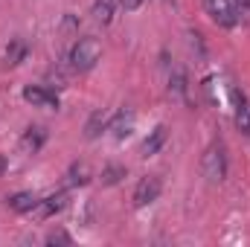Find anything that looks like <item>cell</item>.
<instances>
[{
  "mask_svg": "<svg viewBox=\"0 0 250 247\" xmlns=\"http://www.w3.org/2000/svg\"><path fill=\"white\" fill-rule=\"evenodd\" d=\"M64 204H67V195L59 192V195H50V198L38 201V204L32 206V212H35L38 218H50V215H56L59 209H64Z\"/></svg>",
  "mask_w": 250,
  "mask_h": 247,
  "instance_id": "8992f818",
  "label": "cell"
},
{
  "mask_svg": "<svg viewBox=\"0 0 250 247\" xmlns=\"http://www.w3.org/2000/svg\"><path fill=\"white\" fill-rule=\"evenodd\" d=\"M160 178H154V175H148V178H143L137 189H134V204L137 206H146V204H151V201H157V195H160Z\"/></svg>",
  "mask_w": 250,
  "mask_h": 247,
  "instance_id": "277c9868",
  "label": "cell"
},
{
  "mask_svg": "<svg viewBox=\"0 0 250 247\" xmlns=\"http://www.w3.org/2000/svg\"><path fill=\"white\" fill-rule=\"evenodd\" d=\"M0 169H3V160H0Z\"/></svg>",
  "mask_w": 250,
  "mask_h": 247,
  "instance_id": "44dd1931",
  "label": "cell"
},
{
  "mask_svg": "<svg viewBox=\"0 0 250 247\" xmlns=\"http://www.w3.org/2000/svg\"><path fill=\"white\" fill-rule=\"evenodd\" d=\"M23 99H26L32 108L59 111V96H56V93H50L47 87H26V90H23Z\"/></svg>",
  "mask_w": 250,
  "mask_h": 247,
  "instance_id": "5b68a950",
  "label": "cell"
},
{
  "mask_svg": "<svg viewBox=\"0 0 250 247\" xmlns=\"http://www.w3.org/2000/svg\"><path fill=\"white\" fill-rule=\"evenodd\" d=\"M108 128H111V134H114L117 140H125V137L131 134V128H134V114H131V111H120V114L111 120Z\"/></svg>",
  "mask_w": 250,
  "mask_h": 247,
  "instance_id": "52a82bcc",
  "label": "cell"
},
{
  "mask_svg": "<svg viewBox=\"0 0 250 247\" xmlns=\"http://www.w3.org/2000/svg\"><path fill=\"white\" fill-rule=\"evenodd\" d=\"M102 128H105V117H102V111H96V114L87 120V125H84V137H87V140H96V137L102 134Z\"/></svg>",
  "mask_w": 250,
  "mask_h": 247,
  "instance_id": "9a60e30c",
  "label": "cell"
},
{
  "mask_svg": "<svg viewBox=\"0 0 250 247\" xmlns=\"http://www.w3.org/2000/svg\"><path fill=\"white\" fill-rule=\"evenodd\" d=\"M236 6H239L242 15H250V0H236Z\"/></svg>",
  "mask_w": 250,
  "mask_h": 247,
  "instance_id": "ffe728a7",
  "label": "cell"
},
{
  "mask_svg": "<svg viewBox=\"0 0 250 247\" xmlns=\"http://www.w3.org/2000/svg\"><path fill=\"white\" fill-rule=\"evenodd\" d=\"M143 3H146V0H123V9L125 12H134V9H140Z\"/></svg>",
  "mask_w": 250,
  "mask_h": 247,
  "instance_id": "d6986e66",
  "label": "cell"
},
{
  "mask_svg": "<svg viewBox=\"0 0 250 247\" xmlns=\"http://www.w3.org/2000/svg\"><path fill=\"white\" fill-rule=\"evenodd\" d=\"M102 59V47L96 38H79L70 50V64L73 70H90L96 67V62Z\"/></svg>",
  "mask_w": 250,
  "mask_h": 247,
  "instance_id": "6da1fadb",
  "label": "cell"
},
{
  "mask_svg": "<svg viewBox=\"0 0 250 247\" xmlns=\"http://www.w3.org/2000/svg\"><path fill=\"white\" fill-rule=\"evenodd\" d=\"M23 59H26V44H23L21 38H15V41L6 47V62L9 64H21Z\"/></svg>",
  "mask_w": 250,
  "mask_h": 247,
  "instance_id": "7c38bea8",
  "label": "cell"
},
{
  "mask_svg": "<svg viewBox=\"0 0 250 247\" xmlns=\"http://www.w3.org/2000/svg\"><path fill=\"white\" fill-rule=\"evenodd\" d=\"M201 169H204V178H207L209 184H221V181L227 178V154H224V148H221V145L207 148Z\"/></svg>",
  "mask_w": 250,
  "mask_h": 247,
  "instance_id": "7a4b0ae2",
  "label": "cell"
},
{
  "mask_svg": "<svg viewBox=\"0 0 250 247\" xmlns=\"http://www.w3.org/2000/svg\"><path fill=\"white\" fill-rule=\"evenodd\" d=\"M47 245H70V236L64 230H56V233L47 236Z\"/></svg>",
  "mask_w": 250,
  "mask_h": 247,
  "instance_id": "ac0fdd59",
  "label": "cell"
},
{
  "mask_svg": "<svg viewBox=\"0 0 250 247\" xmlns=\"http://www.w3.org/2000/svg\"><path fill=\"white\" fill-rule=\"evenodd\" d=\"M93 18L99 23H111V18H114V0H96L93 3Z\"/></svg>",
  "mask_w": 250,
  "mask_h": 247,
  "instance_id": "8fae6325",
  "label": "cell"
},
{
  "mask_svg": "<svg viewBox=\"0 0 250 247\" xmlns=\"http://www.w3.org/2000/svg\"><path fill=\"white\" fill-rule=\"evenodd\" d=\"M169 93H172L175 99H184V96H187V73H184V70H178V73L172 76V82H169Z\"/></svg>",
  "mask_w": 250,
  "mask_h": 247,
  "instance_id": "5bb4252c",
  "label": "cell"
},
{
  "mask_svg": "<svg viewBox=\"0 0 250 247\" xmlns=\"http://www.w3.org/2000/svg\"><path fill=\"white\" fill-rule=\"evenodd\" d=\"M90 181V169H87V163H76L73 169H70V184L73 186H84Z\"/></svg>",
  "mask_w": 250,
  "mask_h": 247,
  "instance_id": "2e32d148",
  "label": "cell"
},
{
  "mask_svg": "<svg viewBox=\"0 0 250 247\" xmlns=\"http://www.w3.org/2000/svg\"><path fill=\"white\" fill-rule=\"evenodd\" d=\"M6 204H9V209H15V212H32V206L38 204V198H35L32 192H18V195H12Z\"/></svg>",
  "mask_w": 250,
  "mask_h": 247,
  "instance_id": "9c48e42d",
  "label": "cell"
},
{
  "mask_svg": "<svg viewBox=\"0 0 250 247\" xmlns=\"http://www.w3.org/2000/svg\"><path fill=\"white\" fill-rule=\"evenodd\" d=\"M236 128L242 131V134H250V102H239V108H236Z\"/></svg>",
  "mask_w": 250,
  "mask_h": 247,
  "instance_id": "4fadbf2b",
  "label": "cell"
},
{
  "mask_svg": "<svg viewBox=\"0 0 250 247\" xmlns=\"http://www.w3.org/2000/svg\"><path fill=\"white\" fill-rule=\"evenodd\" d=\"M163 143H166V125H157V128L146 137V143H143V157L157 154V151L163 148Z\"/></svg>",
  "mask_w": 250,
  "mask_h": 247,
  "instance_id": "ba28073f",
  "label": "cell"
},
{
  "mask_svg": "<svg viewBox=\"0 0 250 247\" xmlns=\"http://www.w3.org/2000/svg\"><path fill=\"white\" fill-rule=\"evenodd\" d=\"M207 12L212 15V21L218 23V26H236V9H233V3L230 0H207Z\"/></svg>",
  "mask_w": 250,
  "mask_h": 247,
  "instance_id": "3957f363",
  "label": "cell"
},
{
  "mask_svg": "<svg viewBox=\"0 0 250 247\" xmlns=\"http://www.w3.org/2000/svg\"><path fill=\"white\" fill-rule=\"evenodd\" d=\"M44 140H47V131H44V128H29V131L23 134L21 145H23V151H38V148L44 145Z\"/></svg>",
  "mask_w": 250,
  "mask_h": 247,
  "instance_id": "30bf717a",
  "label": "cell"
},
{
  "mask_svg": "<svg viewBox=\"0 0 250 247\" xmlns=\"http://www.w3.org/2000/svg\"><path fill=\"white\" fill-rule=\"evenodd\" d=\"M123 178H125V169H123V166H108V169L102 172V184H105V186L120 184Z\"/></svg>",
  "mask_w": 250,
  "mask_h": 247,
  "instance_id": "e0dca14e",
  "label": "cell"
}]
</instances>
